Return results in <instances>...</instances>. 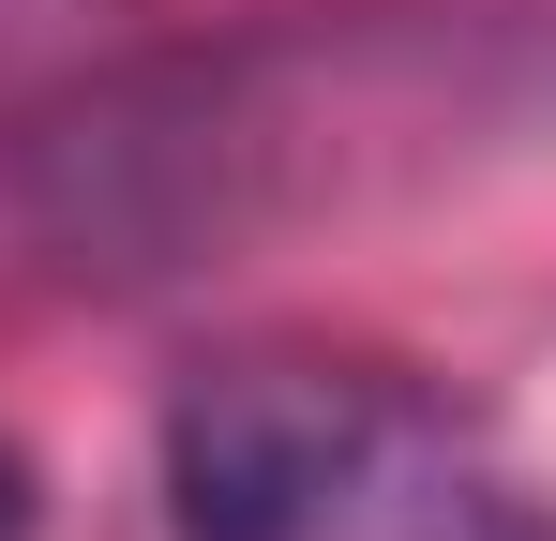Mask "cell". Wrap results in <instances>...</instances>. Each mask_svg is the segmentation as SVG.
Instances as JSON below:
<instances>
[{"label":"cell","mask_w":556,"mask_h":541,"mask_svg":"<svg viewBox=\"0 0 556 541\" xmlns=\"http://www.w3.org/2000/svg\"><path fill=\"white\" fill-rule=\"evenodd\" d=\"M527 121H556V30L527 15H316L91 90L46 136V211L121 270H166L195 241H241L362 180H421L466 136Z\"/></svg>","instance_id":"6da1fadb"},{"label":"cell","mask_w":556,"mask_h":541,"mask_svg":"<svg viewBox=\"0 0 556 541\" xmlns=\"http://www.w3.org/2000/svg\"><path fill=\"white\" fill-rule=\"evenodd\" d=\"M181 541H556V496L452 391L331 347L195 361L166 406Z\"/></svg>","instance_id":"7a4b0ae2"},{"label":"cell","mask_w":556,"mask_h":541,"mask_svg":"<svg viewBox=\"0 0 556 541\" xmlns=\"http://www.w3.org/2000/svg\"><path fill=\"white\" fill-rule=\"evenodd\" d=\"M0 541H30V466L0 451Z\"/></svg>","instance_id":"3957f363"}]
</instances>
